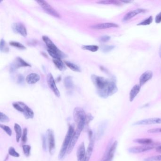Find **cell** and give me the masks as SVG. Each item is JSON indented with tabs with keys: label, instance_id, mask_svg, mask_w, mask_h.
Instances as JSON below:
<instances>
[{
	"label": "cell",
	"instance_id": "1",
	"mask_svg": "<svg viewBox=\"0 0 161 161\" xmlns=\"http://www.w3.org/2000/svg\"><path fill=\"white\" fill-rule=\"evenodd\" d=\"M91 80L96 87L97 94L101 98H107L117 92V87L114 79H107L92 75Z\"/></svg>",
	"mask_w": 161,
	"mask_h": 161
},
{
	"label": "cell",
	"instance_id": "2",
	"mask_svg": "<svg viewBox=\"0 0 161 161\" xmlns=\"http://www.w3.org/2000/svg\"><path fill=\"white\" fill-rule=\"evenodd\" d=\"M42 39L47 46L48 48L47 52L51 57H52L53 59H62L66 56L65 53H64L60 50L48 36L44 35L43 36Z\"/></svg>",
	"mask_w": 161,
	"mask_h": 161
},
{
	"label": "cell",
	"instance_id": "3",
	"mask_svg": "<svg viewBox=\"0 0 161 161\" xmlns=\"http://www.w3.org/2000/svg\"><path fill=\"white\" fill-rule=\"evenodd\" d=\"M74 131L75 130H74V126L73 125H70L68 128V132L66 135L63 144L62 145L61 150L60 151L58 155V158L59 160H62V159H63L66 153H67L68 147L69 146L70 141L72 139L73 135L74 134Z\"/></svg>",
	"mask_w": 161,
	"mask_h": 161
},
{
	"label": "cell",
	"instance_id": "4",
	"mask_svg": "<svg viewBox=\"0 0 161 161\" xmlns=\"http://www.w3.org/2000/svg\"><path fill=\"white\" fill-rule=\"evenodd\" d=\"M73 117L74 121L77 126V128L83 130L86 125L87 117L85 111L80 107H76L73 111Z\"/></svg>",
	"mask_w": 161,
	"mask_h": 161
},
{
	"label": "cell",
	"instance_id": "5",
	"mask_svg": "<svg viewBox=\"0 0 161 161\" xmlns=\"http://www.w3.org/2000/svg\"><path fill=\"white\" fill-rule=\"evenodd\" d=\"M159 143H154L152 144L148 145H142L137 147H131L129 148L128 151L130 153L132 154H139L143 153L145 152L152 150L154 149L155 147H157L160 145Z\"/></svg>",
	"mask_w": 161,
	"mask_h": 161
},
{
	"label": "cell",
	"instance_id": "6",
	"mask_svg": "<svg viewBox=\"0 0 161 161\" xmlns=\"http://www.w3.org/2000/svg\"><path fill=\"white\" fill-rule=\"evenodd\" d=\"M36 3L38 4L44 10L45 12L51 15V16L55 17L56 18H61V15H60L58 12H57L55 9L52 7V6L50 5L48 3L45 1H36Z\"/></svg>",
	"mask_w": 161,
	"mask_h": 161
},
{
	"label": "cell",
	"instance_id": "7",
	"mask_svg": "<svg viewBox=\"0 0 161 161\" xmlns=\"http://www.w3.org/2000/svg\"><path fill=\"white\" fill-rule=\"evenodd\" d=\"M47 141L48 142L49 151L51 155H52L55 150V141L53 131L51 129L47 131Z\"/></svg>",
	"mask_w": 161,
	"mask_h": 161
},
{
	"label": "cell",
	"instance_id": "8",
	"mask_svg": "<svg viewBox=\"0 0 161 161\" xmlns=\"http://www.w3.org/2000/svg\"><path fill=\"white\" fill-rule=\"evenodd\" d=\"M30 64L28 63L27 62L21 58V57H18L15 59L13 63L11 64L10 68L11 72H14L15 70L18 69L21 67H31Z\"/></svg>",
	"mask_w": 161,
	"mask_h": 161
},
{
	"label": "cell",
	"instance_id": "9",
	"mask_svg": "<svg viewBox=\"0 0 161 161\" xmlns=\"http://www.w3.org/2000/svg\"><path fill=\"white\" fill-rule=\"evenodd\" d=\"M89 143L87 148L86 153L85 160L84 161H89L90 158L92 155V152L93 151L94 147V138L93 133L91 130H90L89 132Z\"/></svg>",
	"mask_w": 161,
	"mask_h": 161
},
{
	"label": "cell",
	"instance_id": "10",
	"mask_svg": "<svg viewBox=\"0 0 161 161\" xmlns=\"http://www.w3.org/2000/svg\"><path fill=\"white\" fill-rule=\"evenodd\" d=\"M12 29L15 33L20 34V35L23 37L27 36V28H26L24 25L21 22H16L12 25Z\"/></svg>",
	"mask_w": 161,
	"mask_h": 161
},
{
	"label": "cell",
	"instance_id": "11",
	"mask_svg": "<svg viewBox=\"0 0 161 161\" xmlns=\"http://www.w3.org/2000/svg\"><path fill=\"white\" fill-rule=\"evenodd\" d=\"M83 130H81L80 128H77L76 130H75L74 134L73 135L69 146L68 147L67 152V154H70L71 152L72 151L73 149L75 147V144H76L77 142L79 139V137L80 136L81 132Z\"/></svg>",
	"mask_w": 161,
	"mask_h": 161
},
{
	"label": "cell",
	"instance_id": "12",
	"mask_svg": "<svg viewBox=\"0 0 161 161\" xmlns=\"http://www.w3.org/2000/svg\"><path fill=\"white\" fill-rule=\"evenodd\" d=\"M47 82L48 86L54 93L55 95L57 97H59L60 96V93L58 89L57 88V86L56 85L55 81L54 79L53 76L51 73H49L47 75Z\"/></svg>",
	"mask_w": 161,
	"mask_h": 161
},
{
	"label": "cell",
	"instance_id": "13",
	"mask_svg": "<svg viewBox=\"0 0 161 161\" xmlns=\"http://www.w3.org/2000/svg\"><path fill=\"white\" fill-rule=\"evenodd\" d=\"M161 124V118H152L148 119L140 120L135 122L133 125H147Z\"/></svg>",
	"mask_w": 161,
	"mask_h": 161
},
{
	"label": "cell",
	"instance_id": "14",
	"mask_svg": "<svg viewBox=\"0 0 161 161\" xmlns=\"http://www.w3.org/2000/svg\"><path fill=\"white\" fill-rule=\"evenodd\" d=\"M21 107L22 108V113H23L26 119H33L34 116V113L33 111L29 108L27 105L22 102H18Z\"/></svg>",
	"mask_w": 161,
	"mask_h": 161
},
{
	"label": "cell",
	"instance_id": "15",
	"mask_svg": "<svg viewBox=\"0 0 161 161\" xmlns=\"http://www.w3.org/2000/svg\"><path fill=\"white\" fill-rule=\"evenodd\" d=\"M145 10L144 9H138L136 10L131 11L128 12V13L125 15L124 17H123V18L122 19V21H129L134 17L137 16V15L142 13L145 12Z\"/></svg>",
	"mask_w": 161,
	"mask_h": 161
},
{
	"label": "cell",
	"instance_id": "16",
	"mask_svg": "<svg viewBox=\"0 0 161 161\" xmlns=\"http://www.w3.org/2000/svg\"><path fill=\"white\" fill-rule=\"evenodd\" d=\"M153 74L152 71L148 70L143 73L139 78V85L142 86L152 78Z\"/></svg>",
	"mask_w": 161,
	"mask_h": 161
},
{
	"label": "cell",
	"instance_id": "17",
	"mask_svg": "<svg viewBox=\"0 0 161 161\" xmlns=\"http://www.w3.org/2000/svg\"><path fill=\"white\" fill-rule=\"evenodd\" d=\"M118 25L114 23H104L92 26L90 28L94 29H104L110 28H118Z\"/></svg>",
	"mask_w": 161,
	"mask_h": 161
},
{
	"label": "cell",
	"instance_id": "18",
	"mask_svg": "<svg viewBox=\"0 0 161 161\" xmlns=\"http://www.w3.org/2000/svg\"><path fill=\"white\" fill-rule=\"evenodd\" d=\"M86 149H85V144L82 142L78 147L77 152V156L78 161H84L85 156H86Z\"/></svg>",
	"mask_w": 161,
	"mask_h": 161
},
{
	"label": "cell",
	"instance_id": "19",
	"mask_svg": "<svg viewBox=\"0 0 161 161\" xmlns=\"http://www.w3.org/2000/svg\"><path fill=\"white\" fill-rule=\"evenodd\" d=\"M40 75L35 73H32L28 74L26 78V81L27 83L31 85L36 83L40 80Z\"/></svg>",
	"mask_w": 161,
	"mask_h": 161
},
{
	"label": "cell",
	"instance_id": "20",
	"mask_svg": "<svg viewBox=\"0 0 161 161\" xmlns=\"http://www.w3.org/2000/svg\"><path fill=\"white\" fill-rule=\"evenodd\" d=\"M118 142L117 141H115L113 142V144H111L109 147V150L108 152V155L107 157L106 161H112L113 158L114 157V154H115L116 149L117 147Z\"/></svg>",
	"mask_w": 161,
	"mask_h": 161
},
{
	"label": "cell",
	"instance_id": "21",
	"mask_svg": "<svg viewBox=\"0 0 161 161\" xmlns=\"http://www.w3.org/2000/svg\"><path fill=\"white\" fill-rule=\"evenodd\" d=\"M141 86L140 85H135L133 87L130 91V95H129V99L130 102H132L135 98H136L137 95L138 94L139 92L140 91Z\"/></svg>",
	"mask_w": 161,
	"mask_h": 161
},
{
	"label": "cell",
	"instance_id": "22",
	"mask_svg": "<svg viewBox=\"0 0 161 161\" xmlns=\"http://www.w3.org/2000/svg\"><path fill=\"white\" fill-rule=\"evenodd\" d=\"M52 61L56 68L60 71H64L66 69L65 64L61 59H54Z\"/></svg>",
	"mask_w": 161,
	"mask_h": 161
},
{
	"label": "cell",
	"instance_id": "23",
	"mask_svg": "<svg viewBox=\"0 0 161 161\" xmlns=\"http://www.w3.org/2000/svg\"><path fill=\"white\" fill-rule=\"evenodd\" d=\"M64 86L66 89L69 90L72 89L74 87V83L72 78L71 76L66 77L64 80Z\"/></svg>",
	"mask_w": 161,
	"mask_h": 161
},
{
	"label": "cell",
	"instance_id": "24",
	"mask_svg": "<svg viewBox=\"0 0 161 161\" xmlns=\"http://www.w3.org/2000/svg\"><path fill=\"white\" fill-rule=\"evenodd\" d=\"M133 142L142 145H148L154 143L153 140L151 138H137L134 140Z\"/></svg>",
	"mask_w": 161,
	"mask_h": 161
},
{
	"label": "cell",
	"instance_id": "25",
	"mask_svg": "<svg viewBox=\"0 0 161 161\" xmlns=\"http://www.w3.org/2000/svg\"><path fill=\"white\" fill-rule=\"evenodd\" d=\"M14 128L15 131L16 132V141L17 142H19L20 139L21 138V137H22V129H21V128L20 125L17 123L14 124Z\"/></svg>",
	"mask_w": 161,
	"mask_h": 161
},
{
	"label": "cell",
	"instance_id": "26",
	"mask_svg": "<svg viewBox=\"0 0 161 161\" xmlns=\"http://www.w3.org/2000/svg\"><path fill=\"white\" fill-rule=\"evenodd\" d=\"M64 63L67 66V67H69L71 70H73L74 72H81L80 68L76 64H74V63L71 62H69V61H65Z\"/></svg>",
	"mask_w": 161,
	"mask_h": 161
},
{
	"label": "cell",
	"instance_id": "27",
	"mask_svg": "<svg viewBox=\"0 0 161 161\" xmlns=\"http://www.w3.org/2000/svg\"><path fill=\"white\" fill-rule=\"evenodd\" d=\"M83 50H87L92 52H96L99 48V46L96 45H84L81 47Z\"/></svg>",
	"mask_w": 161,
	"mask_h": 161
},
{
	"label": "cell",
	"instance_id": "28",
	"mask_svg": "<svg viewBox=\"0 0 161 161\" xmlns=\"http://www.w3.org/2000/svg\"><path fill=\"white\" fill-rule=\"evenodd\" d=\"M9 45L13 47H16L17 48L20 49L21 50L26 49V47L24 45L21 44L20 43L16 41H10Z\"/></svg>",
	"mask_w": 161,
	"mask_h": 161
},
{
	"label": "cell",
	"instance_id": "29",
	"mask_svg": "<svg viewBox=\"0 0 161 161\" xmlns=\"http://www.w3.org/2000/svg\"><path fill=\"white\" fill-rule=\"evenodd\" d=\"M98 4H113V5H120L121 3L117 1H100L97 2Z\"/></svg>",
	"mask_w": 161,
	"mask_h": 161
},
{
	"label": "cell",
	"instance_id": "30",
	"mask_svg": "<svg viewBox=\"0 0 161 161\" xmlns=\"http://www.w3.org/2000/svg\"><path fill=\"white\" fill-rule=\"evenodd\" d=\"M23 153L26 157H28L30 155L31 149V147L28 145H22Z\"/></svg>",
	"mask_w": 161,
	"mask_h": 161
},
{
	"label": "cell",
	"instance_id": "31",
	"mask_svg": "<svg viewBox=\"0 0 161 161\" xmlns=\"http://www.w3.org/2000/svg\"><path fill=\"white\" fill-rule=\"evenodd\" d=\"M153 21V18L151 16L144 20L143 21L140 22L139 24L137 25L138 26H147L151 24Z\"/></svg>",
	"mask_w": 161,
	"mask_h": 161
},
{
	"label": "cell",
	"instance_id": "32",
	"mask_svg": "<svg viewBox=\"0 0 161 161\" xmlns=\"http://www.w3.org/2000/svg\"><path fill=\"white\" fill-rule=\"evenodd\" d=\"M8 154L9 155H11L15 157H19L20 156V154L16 151L13 147H10L8 150Z\"/></svg>",
	"mask_w": 161,
	"mask_h": 161
},
{
	"label": "cell",
	"instance_id": "33",
	"mask_svg": "<svg viewBox=\"0 0 161 161\" xmlns=\"http://www.w3.org/2000/svg\"><path fill=\"white\" fill-rule=\"evenodd\" d=\"M0 127L1 129H3L6 133L9 136H11L12 135V131L11 128H10L9 126L6 125H4V124H1Z\"/></svg>",
	"mask_w": 161,
	"mask_h": 161
},
{
	"label": "cell",
	"instance_id": "34",
	"mask_svg": "<svg viewBox=\"0 0 161 161\" xmlns=\"http://www.w3.org/2000/svg\"><path fill=\"white\" fill-rule=\"evenodd\" d=\"M144 161H161V155L148 157L144 159Z\"/></svg>",
	"mask_w": 161,
	"mask_h": 161
},
{
	"label": "cell",
	"instance_id": "35",
	"mask_svg": "<svg viewBox=\"0 0 161 161\" xmlns=\"http://www.w3.org/2000/svg\"><path fill=\"white\" fill-rule=\"evenodd\" d=\"M21 141L23 144L25 143L28 140V128H24L23 130V134L21 137Z\"/></svg>",
	"mask_w": 161,
	"mask_h": 161
},
{
	"label": "cell",
	"instance_id": "36",
	"mask_svg": "<svg viewBox=\"0 0 161 161\" xmlns=\"http://www.w3.org/2000/svg\"><path fill=\"white\" fill-rule=\"evenodd\" d=\"M42 148L44 151H46L47 150V138L45 135H42Z\"/></svg>",
	"mask_w": 161,
	"mask_h": 161
},
{
	"label": "cell",
	"instance_id": "37",
	"mask_svg": "<svg viewBox=\"0 0 161 161\" xmlns=\"http://www.w3.org/2000/svg\"><path fill=\"white\" fill-rule=\"evenodd\" d=\"M114 46L113 45H104L102 46V51L103 52H109L110 51L113 50L114 48Z\"/></svg>",
	"mask_w": 161,
	"mask_h": 161
},
{
	"label": "cell",
	"instance_id": "38",
	"mask_svg": "<svg viewBox=\"0 0 161 161\" xmlns=\"http://www.w3.org/2000/svg\"><path fill=\"white\" fill-rule=\"evenodd\" d=\"M0 122H8L10 121L9 118L4 113L1 112L0 113Z\"/></svg>",
	"mask_w": 161,
	"mask_h": 161
},
{
	"label": "cell",
	"instance_id": "39",
	"mask_svg": "<svg viewBox=\"0 0 161 161\" xmlns=\"http://www.w3.org/2000/svg\"><path fill=\"white\" fill-rule=\"evenodd\" d=\"M106 125L105 123H103L100 126L98 130V137L100 138L103 135L104 132L105 128H106Z\"/></svg>",
	"mask_w": 161,
	"mask_h": 161
},
{
	"label": "cell",
	"instance_id": "40",
	"mask_svg": "<svg viewBox=\"0 0 161 161\" xmlns=\"http://www.w3.org/2000/svg\"><path fill=\"white\" fill-rule=\"evenodd\" d=\"M5 47H6V42L5 40L2 38L0 43V50L1 52L8 51L7 49Z\"/></svg>",
	"mask_w": 161,
	"mask_h": 161
},
{
	"label": "cell",
	"instance_id": "41",
	"mask_svg": "<svg viewBox=\"0 0 161 161\" xmlns=\"http://www.w3.org/2000/svg\"><path fill=\"white\" fill-rule=\"evenodd\" d=\"M111 37L110 36H108V35H104V36H102L99 38V40L101 42L105 43L108 42V41L110 40Z\"/></svg>",
	"mask_w": 161,
	"mask_h": 161
},
{
	"label": "cell",
	"instance_id": "42",
	"mask_svg": "<svg viewBox=\"0 0 161 161\" xmlns=\"http://www.w3.org/2000/svg\"><path fill=\"white\" fill-rule=\"evenodd\" d=\"M148 133H161V128H152V129L148 130Z\"/></svg>",
	"mask_w": 161,
	"mask_h": 161
},
{
	"label": "cell",
	"instance_id": "43",
	"mask_svg": "<svg viewBox=\"0 0 161 161\" xmlns=\"http://www.w3.org/2000/svg\"><path fill=\"white\" fill-rule=\"evenodd\" d=\"M94 117L90 113L87 114L86 121V125H88L89 122L93 120Z\"/></svg>",
	"mask_w": 161,
	"mask_h": 161
},
{
	"label": "cell",
	"instance_id": "44",
	"mask_svg": "<svg viewBox=\"0 0 161 161\" xmlns=\"http://www.w3.org/2000/svg\"><path fill=\"white\" fill-rule=\"evenodd\" d=\"M110 145L111 144H110L108 145L107 148L106 150V152L104 153V155L103 156V158H102V159L100 160V161H106V160L107 155H108V150H109V147H110Z\"/></svg>",
	"mask_w": 161,
	"mask_h": 161
},
{
	"label": "cell",
	"instance_id": "45",
	"mask_svg": "<svg viewBox=\"0 0 161 161\" xmlns=\"http://www.w3.org/2000/svg\"><path fill=\"white\" fill-rule=\"evenodd\" d=\"M155 23H157V24H159V23H161V12L158 14L156 15V17H155Z\"/></svg>",
	"mask_w": 161,
	"mask_h": 161
},
{
	"label": "cell",
	"instance_id": "46",
	"mask_svg": "<svg viewBox=\"0 0 161 161\" xmlns=\"http://www.w3.org/2000/svg\"><path fill=\"white\" fill-rule=\"evenodd\" d=\"M24 82V77L22 75H18V83H22Z\"/></svg>",
	"mask_w": 161,
	"mask_h": 161
},
{
	"label": "cell",
	"instance_id": "47",
	"mask_svg": "<svg viewBox=\"0 0 161 161\" xmlns=\"http://www.w3.org/2000/svg\"><path fill=\"white\" fill-rule=\"evenodd\" d=\"M156 151L158 153H161V145H159L156 148Z\"/></svg>",
	"mask_w": 161,
	"mask_h": 161
},
{
	"label": "cell",
	"instance_id": "48",
	"mask_svg": "<svg viewBox=\"0 0 161 161\" xmlns=\"http://www.w3.org/2000/svg\"><path fill=\"white\" fill-rule=\"evenodd\" d=\"M159 55H160V58H161V45L160 46V48H159Z\"/></svg>",
	"mask_w": 161,
	"mask_h": 161
},
{
	"label": "cell",
	"instance_id": "49",
	"mask_svg": "<svg viewBox=\"0 0 161 161\" xmlns=\"http://www.w3.org/2000/svg\"><path fill=\"white\" fill-rule=\"evenodd\" d=\"M122 3H131V1H122Z\"/></svg>",
	"mask_w": 161,
	"mask_h": 161
},
{
	"label": "cell",
	"instance_id": "50",
	"mask_svg": "<svg viewBox=\"0 0 161 161\" xmlns=\"http://www.w3.org/2000/svg\"><path fill=\"white\" fill-rule=\"evenodd\" d=\"M42 54L43 55H45V57H47H47H48V56H47V55H46V53H45V52H42Z\"/></svg>",
	"mask_w": 161,
	"mask_h": 161
},
{
	"label": "cell",
	"instance_id": "51",
	"mask_svg": "<svg viewBox=\"0 0 161 161\" xmlns=\"http://www.w3.org/2000/svg\"><path fill=\"white\" fill-rule=\"evenodd\" d=\"M9 158V155H8L7 156H6V158H5V160H4V161H6L7 160H8V159Z\"/></svg>",
	"mask_w": 161,
	"mask_h": 161
}]
</instances>
